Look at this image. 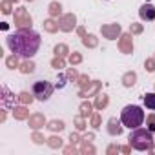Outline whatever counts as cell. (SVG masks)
Returning <instances> with one entry per match:
<instances>
[{"label": "cell", "instance_id": "cell-1", "mask_svg": "<svg viewBox=\"0 0 155 155\" xmlns=\"http://www.w3.org/2000/svg\"><path fill=\"white\" fill-rule=\"evenodd\" d=\"M8 48L17 57L31 58L40 48V35L33 29H17L8 37Z\"/></svg>", "mask_w": 155, "mask_h": 155}, {"label": "cell", "instance_id": "cell-2", "mask_svg": "<svg viewBox=\"0 0 155 155\" xmlns=\"http://www.w3.org/2000/svg\"><path fill=\"white\" fill-rule=\"evenodd\" d=\"M130 146L137 151H146L153 146V135H151V130H144V128H135L131 130L130 137Z\"/></svg>", "mask_w": 155, "mask_h": 155}, {"label": "cell", "instance_id": "cell-3", "mask_svg": "<svg viewBox=\"0 0 155 155\" xmlns=\"http://www.w3.org/2000/svg\"><path fill=\"white\" fill-rule=\"evenodd\" d=\"M120 122L130 128V130H135V128H140L142 122H144V111L140 106H135V104H130L126 106L122 111H120Z\"/></svg>", "mask_w": 155, "mask_h": 155}, {"label": "cell", "instance_id": "cell-4", "mask_svg": "<svg viewBox=\"0 0 155 155\" xmlns=\"http://www.w3.org/2000/svg\"><path fill=\"white\" fill-rule=\"evenodd\" d=\"M31 93H33V97L37 99V101H48L49 97H51V93H53V84L51 82H48V81H37L35 84H33V88H31Z\"/></svg>", "mask_w": 155, "mask_h": 155}, {"label": "cell", "instance_id": "cell-5", "mask_svg": "<svg viewBox=\"0 0 155 155\" xmlns=\"http://www.w3.org/2000/svg\"><path fill=\"white\" fill-rule=\"evenodd\" d=\"M139 17L142 20H155V8L151 4H144L140 9H139Z\"/></svg>", "mask_w": 155, "mask_h": 155}, {"label": "cell", "instance_id": "cell-6", "mask_svg": "<svg viewBox=\"0 0 155 155\" xmlns=\"http://www.w3.org/2000/svg\"><path fill=\"white\" fill-rule=\"evenodd\" d=\"M142 99H144V106L148 110H155V93H146Z\"/></svg>", "mask_w": 155, "mask_h": 155}]
</instances>
